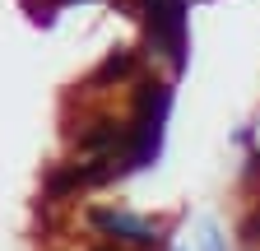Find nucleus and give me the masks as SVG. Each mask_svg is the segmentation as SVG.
Masks as SVG:
<instances>
[{
    "label": "nucleus",
    "instance_id": "39448f33",
    "mask_svg": "<svg viewBox=\"0 0 260 251\" xmlns=\"http://www.w3.org/2000/svg\"><path fill=\"white\" fill-rule=\"evenodd\" d=\"M130 70H135V51H112L107 60H103V66H98L93 75H88V88H98V84H112V79H125Z\"/></svg>",
    "mask_w": 260,
    "mask_h": 251
},
{
    "label": "nucleus",
    "instance_id": "7ed1b4c3",
    "mask_svg": "<svg viewBox=\"0 0 260 251\" xmlns=\"http://www.w3.org/2000/svg\"><path fill=\"white\" fill-rule=\"evenodd\" d=\"M168 107H172V88L162 84V79H144V84L135 88V116H140V121H158V125H162Z\"/></svg>",
    "mask_w": 260,
    "mask_h": 251
},
{
    "label": "nucleus",
    "instance_id": "f257e3e1",
    "mask_svg": "<svg viewBox=\"0 0 260 251\" xmlns=\"http://www.w3.org/2000/svg\"><path fill=\"white\" fill-rule=\"evenodd\" d=\"M144 19H149V38L172 56V70H186V19L177 0H144Z\"/></svg>",
    "mask_w": 260,
    "mask_h": 251
},
{
    "label": "nucleus",
    "instance_id": "f03ea898",
    "mask_svg": "<svg viewBox=\"0 0 260 251\" xmlns=\"http://www.w3.org/2000/svg\"><path fill=\"white\" fill-rule=\"evenodd\" d=\"M79 149L116 159V149H130V125H116L112 116H103V121H93L88 131H79Z\"/></svg>",
    "mask_w": 260,
    "mask_h": 251
},
{
    "label": "nucleus",
    "instance_id": "20e7f679",
    "mask_svg": "<svg viewBox=\"0 0 260 251\" xmlns=\"http://www.w3.org/2000/svg\"><path fill=\"white\" fill-rule=\"evenodd\" d=\"M93 224L103 233H116V237H130V242H153V228L144 218H130V214H112V209H93Z\"/></svg>",
    "mask_w": 260,
    "mask_h": 251
},
{
    "label": "nucleus",
    "instance_id": "0eeeda50",
    "mask_svg": "<svg viewBox=\"0 0 260 251\" xmlns=\"http://www.w3.org/2000/svg\"><path fill=\"white\" fill-rule=\"evenodd\" d=\"M93 251H116V246H93Z\"/></svg>",
    "mask_w": 260,
    "mask_h": 251
},
{
    "label": "nucleus",
    "instance_id": "423d86ee",
    "mask_svg": "<svg viewBox=\"0 0 260 251\" xmlns=\"http://www.w3.org/2000/svg\"><path fill=\"white\" fill-rule=\"evenodd\" d=\"M242 237H246V242H260V209H255L246 224H242Z\"/></svg>",
    "mask_w": 260,
    "mask_h": 251
}]
</instances>
